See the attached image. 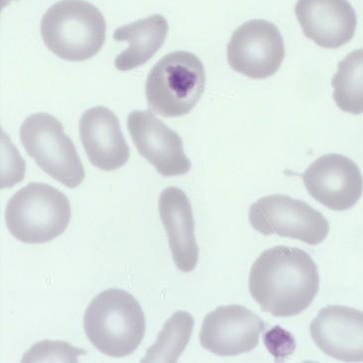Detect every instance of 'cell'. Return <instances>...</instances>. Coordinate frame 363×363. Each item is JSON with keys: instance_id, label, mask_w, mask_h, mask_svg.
Segmentation results:
<instances>
[{"instance_id": "cell-1", "label": "cell", "mask_w": 363, "mask_h": 363, "mask_svg": "<svg viewBox=\"0 0 363 363\" xmlns=\"http://www.w3.org/2000/svg\"><path fill=\"white\" fill-rule=\"evenodd\" d=\"M320 289L317 265L306 251L288 246L265 250L250 270V290L261 310L294 317L310 307Z\"/></svg>"}, {"instance_id": "cell-2", "label": "cell", "mask_w": 363, "mask_h": 363, "mask_svg": "<svg viewBox=\"0 0 363 363\" xmlns=\"http://www.w3.org/2000/svg\"><path fill=\"white\" fill-rule=\"evenodd\" d=\"M84 329L91 345L111 357H128L138 349L146 330L138 301L121 289L99 293L84 313Z\"/></svg>"}, {"instance_id": "cell-3", "label": "cell", "mask_w": 363, "mask_h": 363, "mask_svg": "<svg viewBox=\"0 0 363 363\" xmlns=\"http://www.w3.org/2000/svg\"><path fill=\"white\" fill-rule=\"evenodd\" d=\"M41 35L58 58L83 62L96 56L104 46L106 22L101 12L86 0H61L44 14Z\"/></svg>"}, {"instance_id": "cell-4", "label": "cell", "mask_w": 363, "mask_h": 363, "mask_svg": "<svg viewBox=\"0 0 363 363\" xmlns=\"http://www.w3.org/2000/svg\"><path fill=\"white\" fill-rule=\"evenodd\" d=\"M71 206L58 189L30 183L17 191L5 210L7 228L16 240L29 245L49 242L68 228Z\"/></svg>"}, {"instance_id": "cell-5", "label": "cell", "mask_w": 363, "mask_h": 363, "mask_svg": "<svg viewBox=\"0 0 363 363\" xmlns=\"http://www.w3.org/2000/svg\"><path fill=\"white\" fill-rule=\"evenodd\" d=\"M205 86L201 60L190 52H172L151 69L146 81V99L154 113L163 118H177L191 113Z\"/></svg>"}, {"instance_id": "cell-6", "label": "cell", "mask_w": 363, "mask_h": 363, "mask_svg": "<svg viewBox=\"0 0 363 363\" xmlns=\"http://www.w3.org/2000/svg\"><path fill=\"white\" fill-rule=\"evenodd\" d=\"M20 139L27 154L50 177L69 189L83 183V163L58 119L48 113L32 114L22 123Z\"/></svg>"}, {"instance_id": "cell-7", "label": "cell", "mask_w": 363, "mask_h": 363, "mask_svg": "<svg viewBox=\"0 0 363 363\" xmlns=\"http://www.w3.org/2000/svg\"><path fill=\"white\" fill-rule=\"evenodd\" d=\"M251 225L263 235H278L310 245L322 243L330 225L319 211L289 196H263L250 210Z\"/></svg>"}, {"instance_id": "cell-8", "label": "cell", "mask_w": 363, "mask_h": 363, "mask_svg": "<svg viewBox=\"0 0 363 363\" xmlns=\"http://www.w3.org/2000/svg\"><path fill=\"white\" fill-rule=\"evenodd\" d=\"M285 58L282 35L265 20H250L233 32L228 46L231 69L250 79H263L277 73Z\"/></svg>"}, {"instance_id": "cell-9", "label": "cell", "mask_w": 363, "mask_h": 363, "mask_svg": "<svg viewBox=\"0 0 363 363\" xmlns=\"http://www.w3.org/2000/svg\"><path fill=\"white\" fill-rule=\"evenodd\" d=\"M264 330V322L252 311L240 305L221 306L206 315L200 342L213 354L236 357L255 350Z\"/></svg>"}, {"instance_id": "cell-10", "label": "cell", "mask_w": 363, "mask_h": 363, "mask_svg": "<svg viewBox=\"0 0 363 363\" xmlns=\"http://www.w3.org/2000/svg\"><path fill=\"white\" fill-rule=\"evenodd\" d=\"M303 181L310 195L332 211L350 210L363 193L359 166L340 154H328L317 159L303 175Z\"/></svg>"}, {"instance_id": "cell-11", "label": "cell", "mask_w": 363, "mask_h": 363, "mask_svg": "<svg viewBox=\"0 0 363 363\" xmlns=\"http://www.w3.org/2000/svg\"><path fill=\"white\" fill-rule=\"evenodd\" d=\"M128 128L139 154L164 177L185 175L191 170L180 136L152 113L133 111Z\"/></svg>"}, {"instance_id": "cell-12", "label": "cell", "mask_w": 363, "mask_h": 363, "mask_svg": "<svg viewBox=\"0 0 363 363\" xmlns=\"http://www.w3.org/2000/svg\"><path fill=\"white\" fill-rule=\"evenodd\" d=\"M317 347L332 359L363 362V312L347 306L320 310L310 327Z\"/></svg>"}, {"instance_id": "cell-13", "label": "cell", "mask_w": 363, "mask_h": 363, "mask_svg": "<svg viewBox=\"0 0 363 363\" xmlns=\"http://www.w3.org/2000/svg\"><path fill=\"white\" fill-rule=\"evenodd\" d=\"M295 13L305 36L322 48H340L354 37L357 17L347 0H298Z\"/></svg>"}, {"instance_id": "cell-14", "label": "cell", "mask_w": 363, "mask_h": 363, "mask_svg": "<svg viewBox=\"0 0 363 363\" xmlns=\"http://www.w3.org/2000/svg\"><path fill=\"white\" fill-rule=\"evenodd\" d=\"M79 138L89 162L101 170H118L128 163L129 149L118 118L104 106L89 108L79 121Z\"/></svg>"}, {"instance_id": "cell-15", "label": "cell", "mask_w": 363, "mask_h": 363, "mask_svg": "<svg viewBox=\"0 0 363 363\" xmlns=\"http://www.w3.org/2000/svg\"><path fill=\"white\" fill-rule=\"evenodd\" d=\"M159 211L167 233L174 262L182 272H191L198 264L200 251L188 196L177 186H169L161 193Z\"/></svg>"}, {"instance_id": "cell-16", "label": "cell", "mask_w": 363, "mask_h": 363, "mask_svg": "<svg viewBox=\"0 0 363 363\" xmlns=\"http://www.w3.org/2000/svg\"><path fill=\"white\" fill-rule=\"evenodd\" d=\"M168 31V21L160 14L119 27L114 31L113 39L128 42L129 47L116 57V68L128 72L147 63L163 46Z\"/></svg>"}, {"instance_id": "cell-17", "label": "cell", "mask_w": 363, "mask_h": 363, "mask_svg": "<svg viewBox=\"0 0 363 363\" xmlns=\"http://www.w3.org/2000/svg\"><path fill=\"white\" fill-rule=\"evenodd\" d=\"M332 86L335 104L342 111L363 113V49L354 50L340 62Z\"/></svg>"}, {"instance_id": "cell-18", "label": "cell", "mask_w": 363, "mask_h": 363, "mask_svg": "<svg viewBox=\"0 0 363 363\" xmlns=\"http://www.w3.org/2000/svg\"><path fill=\"white\" fill-rule=\"evenodd\" d=\"M195 320L193 315L178 311L171 315L158 335L157 340L149 347L141 362H177L190 342Z\"/></svg>"}, {"instance_id": "cell-19", "label": "cell", "mask_w": 363, "mask_h": 363, "mask_svg": "<svg viewBox=\"0 0 363 363\" xmlns=\"http://www.w3.org/2000/svg\"><path fill=\"white\" fill-rule=\"evenodd\" d=\"M86 352L65 342H44L35 344L23 355L22 362H78L79 355Z\"/></svg>"}, {"instance_id": "cell-20", "label": "cell", "mask_w": 363, "mask_h": 363, "mask_svg": "<svg viewBox=\"0 0 363 363\" xmlns=\"http://www.w3.org/2000/svg\"><path fill=\"white\" fill-rule=\"evenodd\" d=\"M10 0H2V6H4L5 4H9Z\"/></svg>"}]
</instances>
